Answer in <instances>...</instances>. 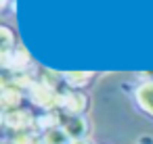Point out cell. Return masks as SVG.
<instances>
[{"label": "cell", "mask_w": 153, "mask_h": 144, "mask_svg": "<svg viewBox=\"0 0 153 144\" xmlns=\"http://www.w3.org/2000/svg\"><path fill=\"white\" fill-rule=\"evenodd\" d=\"M63 129H65L74 140H82V136L86 134V121H84L82 117H69Z\"/></svg>", "instance_id": "1"}, {"label": "cell", "mask_w": 153, "mask_h": 144, "mask_svg": "<svg viewBox=\"0 0 153 144\" xmlns=\"http://www.w3.org/2000/svg\"><path fill=\"white\" fill-rule=\"evenodd\" d=\"M44 144H74V142L63 127H51L44 136Z\"/></svg>", "instance_id": "2"}, {"label": "cell", "mask_w": 153, "mask_h": 144, "mask_svg": "<svg viewBox=\"0 0 153 144\" xmlns=\"http://www.w3.org/2000/svg\"><path fill=\"white\" fill-rule=\"evenodd\" d=\"M136 98H138V104H140L147 113L153 115V84L143 86V88L136 92Z\"/></svg>", "instance_id": "3"}, {"label": "cell", "mask_w": 153, "mask_h": 144, "mask_svg": "<svg viewBox=\"0 0 153 144\" xmlns=\"http://www.w3.org/2000/svg\"><path fill=\"white\" fill-rule=\"evenodd\" d=\"M136 144H153V138H151V136H140Z\"/></svg>", "instance_id": "4"}, {"label": "cell", "mask_w": 153, "mask_h": 144, "mask_svg": "<svg viewBox=\"0 0 153 144\" xmlns=\"http://www.w3.org/2000/svg\"><path fill=\"white\" fill-rule=\"evenodd\" d=\"M74 144H88L86 140H74Z\"/></svg>", "instance_id": "5"}]
</instances>
